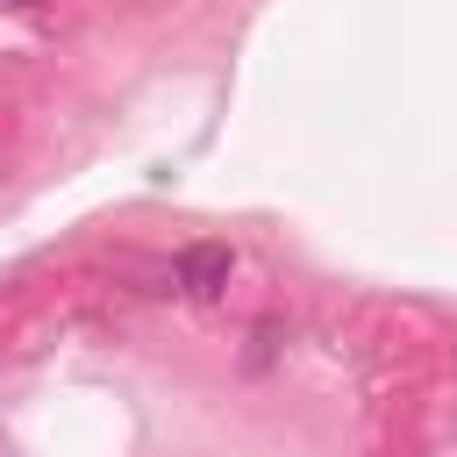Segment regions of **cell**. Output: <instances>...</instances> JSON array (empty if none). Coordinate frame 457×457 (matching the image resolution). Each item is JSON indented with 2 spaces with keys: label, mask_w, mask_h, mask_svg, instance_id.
<instances>
[{
  "label": "cell",
  "mask_w": 457,
  "mask_h": 457,
  "mask_svg": "<svg viewBox=\"0 0 457 457\" xmlns=\"http://www.w3.org/2000/svg\"><path fill=\"white\" fill-rule=\"evenodd\" d=\"M228 271H236V257H228L221 243H193V250H179V264H171L179 293H193V300L221 293V286H228Z\"/></svg>",
  "instance_id": "1"
},
{
  "label": "cell",
  "mask_w": 457,
  "mask_h": 457,
  "mask_svg": "<svg viewBox=\"0 0 457 457\" xmlns=\"http://www.w3.org/2000/svg\"><path fill=\"white\" fill-rule=\"evenodd\" d=\"M0 457H14V443H7V436H0Z\"/></svg>",
  "instance_id": "2"
},
{
  "label": "cell",
  "mask_w": 457,
  "mask_h": 457,
  "mask_svg": "<svg viewBox=\"0 0 457 457\" xmlns=\"http://www.w3.org/2000/svg\"><path fill=\"white\" fill-rule=\"evenodd\" d=\"M14 7H36V0H14Z\"/></svg>",
  "instance_id": "3"
}]
</instances>
